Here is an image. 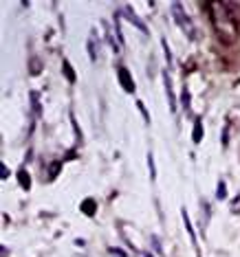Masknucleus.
<instances>
[{"instance_id":"obj_10","label":"nucleus","mask_w":240,"mask_h":257,"mask_svg":"<svg viewBox=\"0 0 240 257\" xmlns=\"http://www.w3.org/2000/svg\"><path fill=\"white\" fill-rule=\"evenodd\" d=\"M0 172H3V174H0V176H3V180H5V178H7V176H9V169H7V167H5V165H0Z\"/></svg>"},{"instance_id":"obj_2","label":"nucleus","mask_w":240,"mask_h":257,"mask_svg":"<svg viewBox=\"0 0 240 257\" xmlns=\"http://www.w3.org/2000/svg\"><path fill=\"white\" fill-rule=\"evenodd\" d=\"M172 18H174V22H177V27L185 33L187 38L196 40V27H194V22H192V18L187 16V11L183 9V5L181 3H172Z\"/></svg>"},{"instance_id":"obj_1","label":"nucleus","mask_w":240,"mask_h":257,"mask_svg":"<svg viewBox=\"0 0 240 257\" xmlns=\"http://www.w3.org/2000/svg\"><path fill=\"white\" fill-rule=\"evenodd\" d=\"M207 9L212 11V22H214V29L218 31V36L225 42H231L238 36V22H236V16H233V5L212 3L207 5Z\"/></svg>"},{"instance_id":"obj_11","label":"nucleus","mask_w":240,"mask_h":257,"mask_svg":"<svg viewBox=\"0 0 240 257\" xmlns=\"http://www.w3.org/2000/svg\"><path fill=\"white\" fill-rule=\"evenodd\" d=\"M218 198H225V185H218Z\"/></svg>"},{"instance_id":"obj_6","label":"nucleus","mask_w":240,"mask_h":257,"mask_svg":"<svg viewBox=\"0 0 240 257\" xmlns=\"http://www.w3.org/2000/svg\"><path fill=\"white\" fill-rule=\"evenodd\" d=\"M18 180H20V185L25 187V189H29V187H31V178H29L27 169H20V172H18Z\"/></svg>"},{"instance_id":"obj_5","label":"nucleus","mask_w":240,"mask_h":257,"mask_svg":"<svg viewBox=\"0 0 240 257\" xmlns=\"http://www.w3.org/2000/svg\"><path fill=\"white\" fill-rule=\"evenodd\" d=\"M166 79V88H168V95H170V108L177 110V103H174V95H172V84H170V75H163Z\"/></svg>"},{"instance_id":"obj_8","label":"nucleus","mask_w":240,"mask_h":257,"mask_svg":"<svg viewBox=\"0 0 240 257\" xmlns=\"http://www.w3.org/2000/svg\"><path fill=\"white\" fill-rule=\"evenodd\" d=\"M64 73H66V77L71 79V81L75 79V77H73V71H71V64H68V62H64Z\"/></svg>"},{"instance_id":"obj_4","label":"nucleus","mask_w":240,"mask_h":257,"mask_svg":"<svg viewBox=\"0 0 240 257\" xmlns=\"http://www.w3.org/2000/svg\"><path fill=\"white\" fill-rule=\"evenodd\" d=\"M201 139H203V125H201V119H196L194 121V132H192V141L201 143Z\"/></svg>"},{"instance_id":"obj_7","label":"nucleus","mask_w":240,"mask_h":257,"mask_svg":"<svg viewBox=\"0 0 240 257\" xmlns=\"http://www.w3.org/2000/svg\"><path fill=\"white\" fill-rule=\"evenodd\" d=\"M126 18H128V20H132V22H134V25H137L139 29H141V31H145V27H143V22H139L137 18H134V14H132V9H128V11H126Z\"/></svg>"},{"instance_id":"obj_9","label":"nucleus","mask_w":240,"mask_h":257,"mask_svg":"<svg viewBox=\"0 0 240 257\" xmlns=\"http://www.w3.org/2000/svg\"><path fill=\"white\" fill-rule=\"evenodd\" d=\"M148 163H150V176L154 178L156 174H154V161H152V154H148Z\"/></svg>"},{"instance_id":"obj_3","label":"nucleus","mask_w":240,"mask_h":257,"mask_svg":"<svg viewBox=\"0 0 240 257\" xmlns=\"http://www.w3.org/2000/svg\"><path fill=\"white\" fill-rule=\"evenodd\" d=\"M117 77H119V84H121V88H124L126 92H134V81H132L130 73H128L124 66L119 68V73H117Z\"/></svg>"}]
</instances>
